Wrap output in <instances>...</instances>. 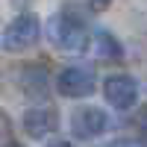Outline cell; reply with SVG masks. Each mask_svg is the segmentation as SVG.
<instances>
[{"mask_svg":"<svg viewBox=\"0 0 147 147\" xmlns=\"http://www.w3.org/2000/svg\"><path fill=\"white\" fill-rule=\"evenodd\" d=\"M97 88V77H94V68H85V65H71L65 71H59L56 77V91L62 97H88Z\"/></svg>","mask_w":147,"mask_h":147,"instance_id":"cell-2","label":"cell"},{"mask_svg":"<svg viewBox=\"0 0 147 147\" xmlns=\"http://www.w3.org/2000/svg\"><path fill=\"white\" fill-rule=\"evenodd\" d=\"M109 127V118L103 109H97V106H80V109H74V115H71V132H74V138H82V141H91L97 136H103Z\"/></svg>","mask_w":147,"mask_h":147,"instance_id":"cell-5","label":"cell"},{"mask_svg":"<svg viewBox=\"0 0 147 147\" xmlns=\"http://www.w3.org/2000/svg\"><path fill=\"white\" fill-rule=\"evenodd\" d=\"M9 147H21V144H9Z\"/></svg>","mask_w":147,"mask_h":147,"instance_id":"cell-14","label":"cell"},{"mask_svg":"<svg viewBox=\"0 0 147 147\" xmlns=\"http://www.w3.org/2000/svg\"><path fill=\"white\" fill-rule=\"evenodd\" d=\"M136 124H138V129L147 136V106H141V112L136 115Z\"/></svg>","mask_w":147,"mask_h":147,"instance_id":"cell-10","label":"cell"},{"mask_svg":"<svg viewBox=\"0 0 147 147\" xmlns=\"http://www.w3.org/2000/svg\"><path fill=\"white\" fill-rule=\"evenodd\" d=\"M3 138H9V118H6V112H0V141Z\"/></svg>","mask_w":147,"mask_h":147,"instance_id":"cell-11","label":"cell"},{"mask_svg":"<svg viewBox=\"0 0 147 147\" xmlns=\"http://www.w3.org/2000/svg\"><path fill=\"white\" fill-rule=\"evenodd\" d=\"M59 127V115L50 106H32L24 112V132L30 138H47Z\"/></svg>","mask_w":147,"mask_h":147,"instance_id":"cell-6","label":"cell"},{"mask_svg":"<svg viewBox=\"0 0 147 147\" xmlns=\"http://www.w3.org/2000/svg\"><path fill=\"white\" fill-rule=\"evenodd\" d=\"M80 6H65L59 15L50 18L47 24V38H50L59 50H68V53H80L88 47V30H85V15L77 12Z\"/></svg>","mask_w":147,"mask_h":147,"instance_id":"cell-1","label":"cell"},{"mask_svg":"<svg viewBox=\"0 0 147 147\" xmlns=\"http://www.w3.org/2000/svg\"><path fill=\"white\" fill-rule=\"evenodd\" d=\"M94 50H97V59H103V62H121L124 59V47H121V41L115 38L112 32H97L94 38Z\"/></svg>","mask_w":147,"mask_h":147,"instance_id":"cell-8","label":"cell"},{"mask_svg":"<svg viewBox=\"0 0 147 147\" xmlns=\"http://www.w3.org/2000/svg\"><path fill=\"white\" fill-rule=\"evenodd\" d=\"M109 147H144V144L136 138H115V141H109Z\"/></svg>","mask_w":147,"mask_h":147,"instance_id":"cell-9","label":"cell"},{"mask_svg":"<svg viewBox=\"0 0 147 147\" xmlns=\"http://www.w3.org/2000/svg\"><path fill=\"white\" fill-rule=\"evenodd\" d=\"M103 97H106V103L112 109L127 112L138 100V82L132 77H127V74H112V77L103 80Z\"/></svg>","mask_w":147,"mask_h":147,"instance_id":"cell-4","label":"cell"},{"mask_svg":"<svg viewBox=\"0 0 147 147\" xmlns=\"http://www.w3.org/2000/svg\"><path fill=\"white\" fill-rule=\"evenodd\" d=\"M109 3H112V0H88V9L103 12V9H109Z\"/></svg>","mask_w":147,"mask_h":147,"instance_id":"cell-12","label":"cell"},{"mask_svg":"<svg viewBox=\"0 0 147 147\" xmlns=\"http://www.w3.org/2000/svg\"><path fill=\"white\" fill-rule=\"evenodd\" d=\"M47 147H74V144H71V141H65V138H53Z\"/></svg>","mask_w":147,"mask_h":147,"instance_id":"cell-13","label":"cell"},{"mask_svg":"<svg viewBox=\"0 0 147 147\" xmlns=\"http://www.w3.org/2000/svg\"><path fill=\"white\" fill-rule=\"evenodd\" d=\"M38 35H41L38 18H35V15H18L6 27V32H3V50H9V53L30 50V47L38 41Z\"/></svg>","mask_w":147,"mask_h":147,"instance_id":"cell-3","label":"cell"},{"mask_svg":"<svg viewBox=\"0 0 147 147\" xmlns=\"http://www.w3.org/2000/svg\"><path fill=\"white\" fill-rule=\"evenodd\" d=\"M21 88L24 94H30V97H47V91H50V77H47V71L44 68H24L21 71Z\"/></svg>","mask_w":147,"mask_h":147,"instance_id":"cell-7","label":"cell"}]
</instances>
